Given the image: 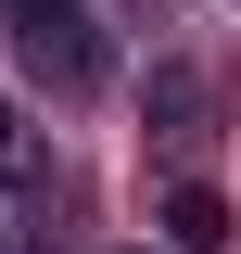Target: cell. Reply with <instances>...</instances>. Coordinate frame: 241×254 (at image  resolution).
Segmentation results:
<instances>
[{"mask_svg":"<svg viewBox=\"0 0 241 254\" xmlns=\"http://www.w3.org/2000/svg\"><path fill=\"white\" fill-rule=\"evenodd\" d=\"M0 38H13V51L38 64V76H51V89H102V13L89 0H0Z\"/></svg>","mask_w":241,"mask_h":254,"instance_id":"6da1fadb","label":"cell"},{"mask_svg":"<svg viewBox=\"0 0 241 254\" xmlns=\"http://www.w3.org/2000/svg\"><path fill=\"white\" fill-rule=\"evenodd\" d=\"M203 115H216V76L203 64H165V76H152V127H165L178 153H203Z\"/></svg>","mask_w":241,"mask_h":254,"instance_id":"7a4b0ae2","label":"cell"},{"mask_svg":"<svg viewBox=\"0 0 241 254\" xmlns=\"http://www.w3.org/2000/svg\"><path fill=\"white\" fill-rule=\"evenodd\" d=\"M165 229H178V242L203 254V242H229V203H216L203 178H178V190H165Z\"/></svg>","mask_w":241,"mask_h":254,"instance_id":"3957f363","label":"cell"},{"mask_svg":"<svg viewBox=\"0 0 241 254\" xmlns=\"http://www.w3.org/2000/svg\"><path fill=\"white\" fill-rule=\"evenodd\" d=\"M0 178H38V153H26V127H13V102H0Z\"/></svg>","mask_w":241,"mask_h":254,"instance_id":"277c9868","label":"cell"}]
</instances>
